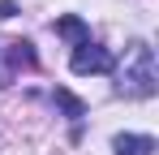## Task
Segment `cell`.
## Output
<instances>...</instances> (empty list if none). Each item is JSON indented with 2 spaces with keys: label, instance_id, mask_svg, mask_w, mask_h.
Here are the masks:
<instances>
[{
  "label": "cell",
  "instance_id": "obj_1",
  "mask_svg": "<svg viewBox=\"0 0 159 155\" xmlns=\"http://www.w3.org/2000/svg\"><path fill=\"white\" fill-rule=\"evenodd\" d=\"M155 86H159L155 52L138 39V43L125 48V60H120V69H116V95H125V99H151Z\"/></svg>",
  "mask_w": 159,
  "mask_h": 155
},
{
  "label": "cell",
  "instance_id": "obj_2",
  "mask_svg": "<svg viewBox=\"0 0 159 155\" xmlns=\"http://www.w3.org/2000/svg\"><path fill=\"white\" fill-rule=\"evenodd\" d=\"M69 69L78 78H86V73H107L112 69V56H107V48H99V43H78L73 48V60H69Z\"/></svg>",
  "mask_w": 159,
  "mask_h": 155
},
{
  "label": "cell",
  "instance_id": "obj_3",
  "mask_svg": "<svg viewBox=\"0 0 159 155\" xmlns=\"http://www.w3.org/2000/svg\"><path fill=\"white\" fill-rule=\"evenodd\" d=\"M116 155H151L155 151V138H146V134H116Z\"/></svg>",
  "mask_w": 159,
  "mask_h": 155
},
{
  "label": "cell",
  "instance_id": "obj_4",
  "mask_svg": "<svg viewBox=\"0 0 159 155\" xmlns=\"http://www.w3.org/2000/svg\"><path fill=\"white\" fill-rule=\"evenodd\" d=\"M56 35H65V39H73V48L90 39V30H86V26H82L78 17H60V22H56Z\"/></svg>",
  "mask_w": 159,
  "mask_h": 155
},
{
  "label": "cell",
  "instance_id": "obj_5",
  "mask_svg": "<svg viewBox=\"0 0 159 155\" xmlns=\"http://www.w3.org/2000/svg\"><path fill=\"white\" fill-rule=\"evenodd\" d=\"M56 99L65 103V112H69V116H82V103L73 99V95H69V91H56Z\"/></svg>",
  "mask_w": 159,
  "mask_h": 155
}]
</instances>
